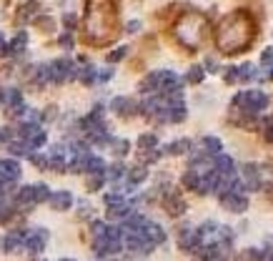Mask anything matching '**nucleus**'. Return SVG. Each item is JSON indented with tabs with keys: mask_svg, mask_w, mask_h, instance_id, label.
<instances>
[{
	"mask_svg": "<svg viewBox=\"0 0 273 261\" xmlns=\"http://www.w3.org/2000/svg\"><path fill=\"white\" fill-rule=\"evenodd\" d=\"M20 178V166H18V161H13V158H3L0 161V186H10V183H15Z\"/></svg>",
	"mask_w": 273,
	"mask_h": 261,
	"instance_id": "nucleus-9",
	"label": "nucleus"
},
{
	"mask_svg": "<svg viewBox=\"0 0 273 261\" xmlns=\"http://www.w3.org/2000/svg\"><path fill=\"white\" fill-rule=\"evenodd\" d=\"M233 108H238L241 113L253 118V116H258L261 111L268 108V96L263 91H241L233 98Z\"/></svg>",
	"mask_w": 273,
	"mask_h": 261,
	"instance_id": "nucleus-4",
	"label": "nucleus"
},
{
	"mask_svg": "<svg viewBox=\"0 0 273 261\" xmlns=\"http://www.w3.org/2000/svg\"><path fill=\"white\" fill-rule=\"evenodd\" d=\"M263 261H273V251H263Z\"/></svg>",
	"mask_w": 273,
	"mask_h": 261,
	"instance_id": "nucleus-42",
	"label": "nucleus"
},
{
	"mask_svg": "<svg viewBox=\"0 0 273 261\" xmlns=\"http://www.w3.org/2000/svg\"><path fill=\"white\" fill-rule=\"evenodd\" d=\"M125 53H128V48H118V50L108 53V63H118V60H123V58H125Z\"/></svg>",
	"mask_w": 273,
	"mask_h": 261,
	"instance_id": "nucleus-32",
	"label": "nucleus"
},
{
	"mask_svg": "<svg viewBox=\"0 0 273 261\" xmlns=\"http://www.w3.org/2000/svg\"><path fill=\"white\" fill-rule=\"evenodd\" d=\"M48 201L55 211H68L73 206V196H71V191H55V193H50Z\"/></svg>",
	"mask_w": 273,
	"mask_h": 261,
	"instance_id": "nucleus-14",
	"label": "nucleus"
},
{
	"mask_svg": "<svg viewBox=\"0 0 273 261\" xmlns=\"http://www.w3.org/2000/svg\"><path fill=\"white\" fill-rule=\"evenodd\" d=\"M115 8L118 0H88L86 13V40L93 45H105L115 38Z\"/></svg>",
	"mask_w": 273,
	"mask_h": 261,
	"instance_id": "nucleus-2",
	"label": "nucleus"
},
{
	"mask_svg": "<svg viewBox=\"0 0 273 261\" xmlns=\"http://www.w3.org/2000/svg\"><path fill=\"white\" fill-rule=\"evenodd\" d=\"M110 111H115V113H118V116H123V118H130V116L135 113V103H133L130 98L118 96V98H113V101H110Z\"/></svg>",
	"mask_w": 273,
	"mask_h": 261,
	"instance_id": "nucleus-15",
	"label": "nucleus"
},
{
	"mask_svg": "<svg viewBox=\"0 0 273 261\" xmlns=\"http://www.w3.org/2000/svg\"><path fill=\"white\" fill-rule=\"evenodd\" d=\"M243 178H246L243 186H248L251 191H258V188H261V173H258V166H256V163H248V166L243 168Z\"/></svg>",
	"mask_w": 273,
	"mask_h": 261,
	"instance_id": "nucleus-17",
	"label": "nucleus"
},
{
	"mask_svg": "<svg viewBox=\"0 0 273 261\" xmlns=\"http://www.w3.org/2000/svg\"><path fill=\"white\" fill-rule=\"evenodd\" d=\"M63 23H65V28H73V25H76V15H73V13H65V15H63Z\"/></svg>",
	"mask_w": 273,
	"mask_h": 261,
	"instance_id": "nucleus-37",
	"label": "nucleus"
},
{
	"mask_svg": "<svg viewBox=\"0 0 273 261\" xmlns=\"http://www.w3.org/2000/svg\"><path fill=\"white\" fill-rule=\"evenodd\" d=\"M110 76H113V71H100V73H98V78H100V81H108Z\"/></svg>",
	"mask_w": 273,
	"mask_h": 261,
	"instance_id": "nucleus-40",
	"label": "nucleus"
},
{
	"mask_svg": "<svg viewBox=\"0 0 273 261\" xmlns=\"http://www.w3.org/2000/svg\"><path fill=\"white\" fill-rule=\"evenodd\" d=\"M266 78H268V81H273V68H271V71L266 73Z\"/></svg>",
	"mask_w": 273,
	"mask_h": 261,
	"instance_id": "nucleus-43",
	"label": "nucleus"
},
{
	"mask_svg": "<svg viewBox=\"0 0 273 261\" xmlns=\"http://www.w3.org/2000/svg\"><path fill=\"white\" fill-rule=\"evenodd\" d=\"M223 78H226V83H236V81H238V65H233V68H226Z\"/></svg>",
	"mask_w": 273,
	"mask_h": 261,
	"instance_id": "nucleus-33",
	"label": "nucleus"
},
{
	"mask_svg": "<svg viewBox=\"0 0 273 261\" xmlns=\"http://www.w3.org/2000/svg\"><path fill=\"white\" fill-rule=\"evenodd\" d=\"M146 176H148V168L141 163V166H135V168H130L128 173H125V178H128V186H135V183H141V181H146Z\"/></svg>",
	"mask_w": 273,
	"mask_h": 261,
	"instance_id": "nucleus-20",
	"label": "nucleus"
},
{
	"mask_svg": "<svg viewBox=\"0 0 273 261\" xmlns=\"http://www.w3.org/2000/svg\"><path fill=\"white\" fill-rule=\"evenodd\" d=\"M35 10H38V0H25V3L18 8V15H15V20H18V23H25V20H28V18L35 13Z\"/></svg>",
	"mask_w": 273,
	"mask_h": 261,
	"instance_id": "nucleus-19",
	"label": "nucleus"
},
{
	"mask_svg": "<svg viewBox=\"0 0 273 261\" xmlns=\"http://www.w3.org/2000/svg\"><path fill=\"white\" fill-rule=\"evenodd\" d=\"M143 234L148 236V241H151L153 246H158V244L166 241V231H163V226H158V224H153V221H146Z\"/></svg>",
	"mask_w": 273,
	"mask_h": 261,
	"instance_id": "nucleus-16",
	"label": "nucleus"
},
{
	"mask_svg": "<svg viewBox=\"0 0 273 261\" xmlns=\"http://www.w3.org/2000/svg\"><path fill=\"white\" fill-rule=\"evenodd\" d=\"M253 40H256V20L243 8L226 15L216 30V48L226 55L248 50Z\"/></svg>",
	"mask_w": 273,
	"mask_h": 261,
	"instance_id": "nucleus-1",
	"label": "nucleus"
},
{
	"mask_svg": "<svg viewBox=\"0 0 273 261\" xmlns=\"http://www.w3.org/2000/svg\"><path fill=\"white\" fill-rule=\"evenodd\" d=\"M190 141L188 138H178V141H173V143H168L166 148H163V153H168V156H181V153H185V151H190Z\"/></svg>",
	"mask_w": 273,
	"mask_h": 261,
	"instance_id": "nucleus-18",
	"label": "nucleus"
},
{
	"mask_svg": "<svg viewBox=\"0 0 273 261\" xmlns=\"http://www.w3.org/2000/svg\"><path fill=\"white\" fill-rule=\"evenodd\" d=\"M63 261H73V259H63Z\"/></svg>",
	"mask_w": 273,
	"mask_h": 261,
	"instance_id": "nucleus-44",
	"label": "nucleus"
},
{
	"mask_svg": "<svg viewBox=\"0 0 273 261\" xmlns=\"http://www.w3.org/2000/svg\"><path fill=\"white\" fill-rule=\"evenodd\" d=\"M200 244H203V239H200L198 229H188V226H185V229L178 231V246H181L183 251L190 254V251H195Z\"/></svg>",
	"mask_w": 273,
	"mask_h": 261,
	"instance_id": "nucleus-11",
	"label": "nucleus"
},
{
	"mask_svg": "<svg viewBox=\"0 0 273 261\" xmlns=\"http://www.w3.org/2000/svg\"><path fill=\"white\" fill-rule=\"evenodd\" d=\"M60 45H63V48H73V35H71V33L60 35Z\"/></svg>",
	"mask_w": 273,
	"mask_h": 261,
	"instance_id": "nucleus-36",
	"label": "nucleus"
},
{
	"mask_svg": "<svg viewBox=\"0 0 273 261\" xmlns=\"http://www.w3.org/2000/svg\"><path fill=\"white\" fill-rule=\"evenodd\" d=\"M253 78H258V73H256V68H253L251 63L238 65V81H241V83H248V81H253Z\"/></svg>",
	"mask_w": 273,
	"mask_h": 261,
	"instance_id": "nucleus-21",
	"label": "nucleus"
},
{
	"mask_svg": "<svg viewBox=\"0 0 273 261\" xmlns=\"http://www.w3.org/2000/svg\"><path fill=\"white\" fill-rule=\"evenodd\" d=\"M50 199V188L45 183H33V186H23L18 191V201L25 204V206H35L40 201H48Z\"/></svg>",
	"mask_w": 273,
	"mask_h": 261,
	"instance_id": "nucleus-5",
	"label": "nucleus"
},
{
	"mask_svg": "<svg viewBox=\"0 0 273 261\" xmlns=\"http://www.w3.org/2000/svg\"><path fill=\"white\" fill-rule=\"evenodd\" d=\"M128 173V168L123 166V163H115V166H110V171H108V178L110 181H118V178H123Z\"/></svg>",
	"mask_w": 273,
	"mask_h": 261,
	"instance_id": "nucleus-29",
	"label": "nucleus"
},
{
	"mask_svg": "<svg viewBox=\"0 0 273 261\" xmlns=\"http://www.w3.org/2000/svg\"><path fill=\"white\" fill-rule=\"evenodd\" d=\"M163 206H166V211H168L171 216H181V214L185 211V201L181 199V196H178L173 188L166 193V199H163Z\"/></svg>",
	"mask_w": 273,
	"mask_h": 261,
	"instance_id": "nucleus-13",
	"label": "nucleus"
},
{
	"mask_svg": "<svg viewBox=\"0 0 273 261\" xmlns=\"http://www.w3.org/2000/svg\"><path fill=\"white\" fill-rule=\"evenodd\" d=\"M3 53H8V45H5V40H3V33H0V55Z\"/></svg>",
	"mask_w": 273,
	"mask_h": 261,
	"instance_id": "nucleus-41",
	"label": "nucleus"
},
{
	"mask_svg": "<svg viewBox=\"0 0 273 261\" xmlns=\"http://www.w3.org/2000/svg\"><path fill=\"white\" fill-rule=\"evenodd\" d=\"M261 126H263V138L268 143H273V121H263Z\"/></svg>",
	"mask_w": 273,
	"mask_h": 261,
	"instance_id": "nucleus-31",
	"label": "nucleus"
},
{
	"mask_svg": "<svg viewBox=\"0 0 273 261\" xmlns=\"http://www.w3.org/2000/svg\"><path fill=\"white\" fill-rule=\"evenodd\" d=\"M218 199H221V206L233 211V214H243L248 211V199L243 193H218Z\"/></svg>",
	"mask_w": 273,
	"mask_h": 261,
	"instance_id": "nucleus-7",
	"label": "nucleus"
},
{
	"mask_svg": "<svg viewBox=\"0 0 273 261\" xmlns=\"http://www.w3.org/2000/svg\"><path fill=\"white\" fill-rule=\"evenodd\" d=\"M108 143H110V148H113L118 156H125V153L130 151V143H128L125 138H110Z\"/></svg>",
	"mask_w": 273,
	"mask_h": 261,
	"instance_id": "nucleus-24",
	"label": "nucleus"
},
{
	"mask_svg": "<svg viewBox=\"0 0 273 261\" xmlns=\"http://www.w3.org/2000/svg\"><path fill=\"white\" fill-rule=\"evenodd\" d=\"M138 146H141V151H153L158 146V136L156 133H143L138 138Z\"/></svg>",
	"mask_w": 273,
	"mask_h": 261,
	"instance_id": "nucleus-22",
	"label": "nucleus"
},
{
	"mask_svg": "<svg viewBox=\"0 0 273 261\" xmlns=\"http://www.w3.org/2000/svg\"><path fill=\"white\" fill-rule=\"evenodd\" d=\"M33 23H35V28H43L45 33L55 28V20H53V18H48V15H38V18H35Z\"/></svg>",
	"mask_w": 273,
	"mask_h": 261,
	"instance_id": "nucleus-27",
	"label": "nucleus"
},
{
	"mask_svg": "<svg viewBox=\"0 0 273 261\" xmlns=\"http://www.w3.org/2000/svg\"><path fill=\"white\" fill-rule=\"evenodd\" d=\"M213 171L218 173V178L221 181H226V178H236V161L231 158V156H226V153H218L216 158H213Z\"/></svg>",
	"mask_w": 273,
	"mask_h": 261,
	"instance_id": "nucleus-8",
	"label": "nucleus"
},
{
	"mask_svg": "<svg viewBox=\"0 0 273 261\" xmlns=\"http://www.w3.org/2000/svg\"><path fill=\"white\" fill-rule=\"evenodd\" d=\"M105 176H88V191H98L103 186Z\"/></svg>",
	"mask_w": 273,
	"mask_h": 261,
	"instance_id": "nucleus-30",
	"label": "nucleus"
},
{
	"mask_svg": "<svg viewBox=\"0 0 273 261\" xmlns=\"http://www.w3.org/2000/svg\"><path fill=\"white\" fill-rule=\"evenodd\" d=\"M43 118L45 121H50V118H55V108L50 106V108H45V113H43Z\"/></svg>",
	"mask_w": 273,
	"mask_h": 261,
	"instance_id": "nucleus-39",
	"label": "nucleus"
},
{
	"mask_svg": "<svg viewBox=\"0 0 273 261\" xmlns=\"http://www.w3.org/2000/svg\"><path fill=\"white\" fill-rule=\"evenodd\" d=\"M25 43H28V35H25V33H18V35L10 40V45H8V53H20V50L25 48Z\"/></svg>",
	"mask_w": 273,
	"mask_h": 261,
	"instance_id": "nucleus-23",
	"label": "nucleus"
},
{
	"mask_svg": "<svg viewBox=\"0 0 273 261\" xmlns=\"http://www.w3.org/2000/svg\"><path fill=\"white\" fill-rule=\"evenodd\" d=\"M23 244H25V249L30 254H40L45 249V244H48V231L45 229H33L30 234H25Z\"/></svg>",
	"mask_w": 273,
	"mask_h": 261,
	"instance_id": "nucleus-10",
	"label": "nucleus"
},
{
	"mask_svg": "<svg viewBox=\"0 0 273 261\" xmlns=\"http://www.w3.org/2000/svg\"><path fill=\"white\" fill-rule=\"evenodd\" d=\"M241 261H263V251L261 249H246L241 254Z\"/></svg>",
	"mask_w": 273,
	"mask_h": 261,
	"instance_id": "nucleus-28",
	"label": "nucleus"
},
{
	"mask_svg": "<svg viewBox=\"0 0 273 261\" xmlns=\"http://www.w3.org/2000/svg\"><path fill=\"white\" fill-rule=\"evenodd\" d=\"M261 63H263V65H271V63H273V48H266V50L261 53Z\"/></svg>",
	"mask_w": 273,
	"mask_h": 261,
	"instance_id": "nucleus-35",
	"label": "nucleus"
},
{
	"mask_svg": "<svg viewBox=\"0 0 273 261\" xmlns=\"http://www.w3.org/2000/svg\"><path fill=\"white\" fill-rule=\"evenodd\" d=\"M208 28H211L208 15H203V13H198V10H188V13H183V15L173 23V35H176V40H178L185 50L193 53L200 43H206Z\"/></svg>",
	"mask_w": 273,
	"mask_h": 261,
	"instance_id": "nucleus-3",
	"label": "nucleus"
},
{
	"mask_svg": "<svg viewBox=\"0 0 273 261\" xmlns=\"http://www.w3.org/2000/svg\"><path fill=\"white\" fill-rule=\"evenodd\" d=\"M221 151H223L221 138H216V136H203V138H200V151H198L200 156H206V158L213 156V158H216Z\"/></svg>",
	"mask_w": 273,
	"mask_h": 261,
	"instance_id": "nucleus-12",
	"label": "nucleus"
},
{
	"mask_svg": "<svg viewBox=\"0 0 273 261\" xmlns=\"http://www.w3.org/2000/svg\"><path fill=\"white\" fill-rule=\"evenodd\" d=\"M30 161H33L38 168H48V156H38V153H33V156H30Z\"/></svg>",
	"mask_w": 273,
	"mask_h": 261,
	"instance_id": "nucleus-34",
	"label": "nucleus"
},
{
	"mask_svg": "<svg viewBox=\"0 0 273 261\" xmlns=\"http://www.w3.org/2000/svg\"><path fill=\"white\" fill-rule=\"evenodd\" d=\"M48 73H50V81H53V83H63V81H71V78L78 76L76 65H73L71 60H65V58L53 60V63L48 65Z\"/></svg>",
	"mask_w": 273,
	"mask_h": 261,
	"instance_id": "nucleus-6",
	"label": "nucleus"
},
{
	"mask_svg": "<svg viewBox=\"0 0 273 261\" xmlns=\"http://www.w3.org/2000/svg\"><path fill=\"white\" fill-rule=\"evenodd\" d=\"M203 76H206V73H203V68H200V65H193V68L185 73V81L195 86V83H200V81H203Z\"/></svg>",
	"mask_w": 273,
	"mask_h": 261,
	"instance_id": "nucleus-25",
	"label": "nucleus"
},
{
	"mask_svg": "<svg viewBox=\"0 0 273 261\" xmlns=\"http://www.w3.org/2000/svg\"><path fill=\"white\" fill-rule=\"evenodd\" d=\"M138 28H141L138 20H130V23H128V33H138Z\"/></svg>",
	"mask_w": 273,
	"mask_h": 261,
	"instance_id": "nucleus-38",
	"label": "nucleus"
},
{
	"mask_svg": "<svg viewBox=\"0 0 273 261\" xmlns=\"http://www.w3.org/2000/svg\"><path fill=\"white\" fill-rule=\"evenodd\" d=\"M78 78H81L86 86H91V83L98 78V73H95V68H93V65H88V68H83V71L78 73Z\"/></svg>",
	"mask_w": 273,
	"mask_h": 261,
	"instance_id": "nucleus-26",
	"label": "nucleus"
}]
</instances>
